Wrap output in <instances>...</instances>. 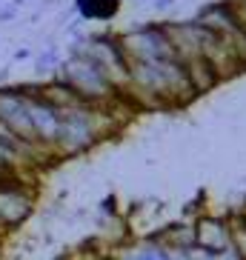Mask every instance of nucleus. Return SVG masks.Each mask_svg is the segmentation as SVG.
Listing matches in <instances>:
<instances>
[{
	"mask_svg": "<svg viewBox=\"0 0 246 260\" xmlns=\"http://www.w3.org/2000/svg\"><path fill=\"white\" fill-rule=\"evenodd\" d=\"M129 69L126 98L135 109H177L198 98L163 23H143L117 35Z\"/></svg>",
	"mask_w": 246,
	"mask_h": 260,
	"instance_id": "f257e3e1",
	"label": "nucleus"
},
{
	"mask_svg": "<svg viewBox=\"0 0 246 260\" xmlns=\"http://www.w3.org/2000/svg\"><path fill=\"white\" fill-rule=\"evenodd\" d=\"M195 20L215 31L218 38L235 52V57L243 63V69H246V29H243V23L238 20V15L232 12L229 0H218V3L200 6V12H198Z\"/></svg>",
	"mask_w": 246,
	"mask_h": 260,
	"instance_id": "f03ea898",
	"label": "nucleus"
},
{
	"mask_svg": "<svg viewBox=\"0 0 246 260\" xmlns=\"http://www.w3.org/2000/svg\"><path fill=\"white\" fill-rule=\"evenodd\" d=\"M195 226V246L206 252H223L232 246V223L229 217H215V214H200Z\"/></svg>",
	"mask_w": 246,
	"mask_h": 260,
	"instance_id": "7ed1b4c3",
	"label": "nucleus"
},
{
	"mask_svg": "<svg viewBox=\"0 0 246 260\" xmlns=\"http://www.w3.org/2000/svg\"><path fill=\"white\" fill-rule=\"evenodd\" d=\"M35 209V189H0V226L3 229H15L26 220Z\"/></svg>",
	"mask_w": 246,
	"mask_h": 260,
	"instance_id": "20e7f679",
	"label": "nucleus"
},
{
	"mask_svg": "<svg viewBox=\"0 0 246 260\" xmlns=\"http://www.w3.org/2000/svg\"><path fill=\"white\" fill-rule=\"evenodd\" d=\"M80 20H112V17L120 12V0H75L72 6Z\"/></svg>",
	"mask_w": 246,
	"mask_h": 260,
	"instance_id": "39448f33",
	"label": "nucleus"
},
{
	"mask_svg": "<svg viewBox=\"0 0 246 260\" xmlns=\"http://www.w3.org/2000/svg\"><path fill=\"white\" fill-rule=\"evenodd\" d=\"M161 240H163V246H169L175 252H189L195 246V226H180V223H175V226H169L161 235Z\"/></svg>",
	"mask_w": 246,
	"mask_h": 260,
	"instance_id": "423d86ee",
	"label": "nucleus"
},
{
	"mask_svg": "<svg viewBox=\"0 0 246 260\" xmlns=\"http://www.w3.org/2000/svg\"><path fill=\"white\" fill-rule=\"evenodd\" d=\"M232 249L240 254V260H246V214H232Z\"/></svg>",
	"mask_w": 246,
	"mask_h": 260,
	"instance_id": "0eeeda50",
	"label": "nucleus"
},
{
	"mask_svg": "<svg viewBox=\"0 0 246 260\" xmlns=\"http://www.w3.org/2000/svg\"><path fill=\"white\" fill-rule=\"evenodd\" d=\"M60 52H57V49L54 46H49L46 52H40L38 54V60H35V66H38V72L40 75H46V72H54V75H57V69H60Z\"/></svg>",
	"mask_w": 246,
	"mask_h": 260,
	"instance_id": "6e6552de",
	"label": "nucleus"
},
{
	"mask_svg": "<svg viewBox=\"0 0 246 260\" xmlns=\"http://www.w3.org/2000/svg\"><path fill=\"white\" fill-rule=\"evenodd\" d=\"M229 6H232V12L238 15V20L243 23V29H246V0H229Z\"/></svg>",
	"mask_w": 246,
	"mask_h": 260,
	"instance_id": "1a4fd4ad",
	"label": "nucleus"
},
{
	"mask_svg": "<svg viewBox=\"0 0 246 260\" xmlns=\"http://www.w3.org/2000/svg\"><path fill=\"white\" fill-rule=\"evenodd\" d=\"M15 17H17V6L9 3V6L0 9V23H9V20H15Z\"/></svg>",
	"mask_w": 246,
	"mask_h": 260,
	"instance_id": "9d476101",
	"label": "nucleus"
},
{
	"mask_svg": "<svg viewBox=\"0 0 246 260\" xmlns=\"http://www.w3.org/2000/svg\"><path fill=\"white\" fill-rule=\"evenodd\" d=\"M152 6L158 9V12H166V9L175 6V0H152Z\"/></svg>",
	"mask_w": 246,
	"mask_h": 260,
	"instance_id": "9b49d317",
	"label": "nucleus"
},
{
	"mask_svg": "<svg viewBox=\"0 0 246 260\" xmlns=\"http://www.w3.org/2000/svg\"><path fill=\"white\" fill-rule=\"evenodd\" d=\"M29 57H32V49H17V52H15V63H20V60H29Z\"/></svg>",
	"mask_w": 246,
	"mask_h": 260,
	"instance_id": "f8f14e48",
	"label": "nucleus"
},
{
	"mask_svg": "<svg viewBox=\"0 0 246 260\" xmlns=\"http://www.w3.org/2000/svg\"><path fill=\"white\" fill-rule=\"evenodd\" d=\"M23 3H26V0H12V6H17V9L23 6Z\"/></svg>",
	"mask_w": 246,
	"mask_h": 260,
	"instance_id": "ddd939ff",
	"label": "nucleus"
},
{
	"mask_svg": "<svg viewBox=\"0 0 246 260\" xmlns=\"http://www.w3.org/2000/svg\"><path fill=\"white\" fill-rule=\"evenodd\" d=\"M0 3H3V0H0Z\"/></svg>",
	"mask_w": 246,
	"mask_h": 260,
	"instance_id": "4468645a",
	"label": "nucleus"
},
{
	"mask_svg": "<svg viewBox=\"0 0 246 260\" xmlns=\"http://www.w3.org/2000/svg\"><path fill=\"white\" fill-rule=\"evenodd\" d=\"M243 214H246V212H243Z\"/></svg>",
	"mask_w": 246,
	"mask_h": 260,
	"instance_id": "2eb2a0df",
	"label": "nucleus"
}]
</instances>
